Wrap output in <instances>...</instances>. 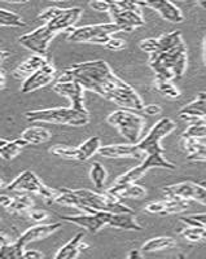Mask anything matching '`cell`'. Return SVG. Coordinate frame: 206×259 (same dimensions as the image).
Listing matches in <instances>:
<instances>
[{"label": "cell", "instance_id": "cell-1", "mask_svg": "<svg viewBox=\"0 0 206 259\" xmlns=\"http://www.w3.org/2000/svg\"><path fill=\"white\" fill-rule=\"evenodd\" d=\"M77 82L85 90H90L106 100L121 106L122 109L142 112L144 108L142 97L138 92L118 78L104 60L80 62L66 69L56 83Z\"/></svg>", "mask_w": 206, "mask_h": 259}, {"label": "cell", "instance_id": "cell-2", "mask_svg": "<svg viewBox=\"0 0 206 259\" xmlns=\"http://www.w3.org/2000/svg\"><path fill=\"white\" fill-rule=\"evenodd\" d=\"M149 65L156 73V79L169 82L180 79L186 73L188 65L186 43L183 41L173 50L159 55H152L149 57Z\"/></svg>", "mask_w": 206, "mask_h": 259}, {"label": "cell", "instance_id": "cell-3", "mask_svg": "<svg viewBox=\"0 0 206 259\" xmlns=\"http://www.w3.org/2000/svg\"><path fill=\"white\" fill-rule=\"evenodd\" d=\"M29 122H45V123L66 124V126H86L89 123V115L74 110L73 108H51V109L31 110L25 114Z\"/></svg>", "mask_w": 206, "mask_h": 259}, {"label": "cell", "instance_id": "cell-4", "mask_svg": "<svg viewBox=\"0 0 206 259\" xmlns=\"http://www.w3.org/2000/svg\"><path fill=\"white\" fill-rule=\"evenodd\" d=\"M106 123L117 128L130 144H138L142 140V133L145 124V118L139 112L119 109L109 114Z\"/></svg>", "mask_w": 206, "mask_h": 259}, {"label": "cell", "instance_id": "cell-5", "mask_svg": "<svg viewBox=\"0 0 206 259\" xmlns=\"http://www.w3.org/2000/svg\"><path fill=\"white\" fill-rule=\"evenodd\" d=\"M74 192L80 198L83 205L89 209L90 214L99 211L110 212V214H134L130 207L108 193H96L89 189H74Z\"/></svg>", "mask_w": 206, "mask_h": 259}, {"label": "cell", "instance_id": "cell-6", "mask_svg": "<svg viewBox=\"0 0 206 259\" xmlns=\"http://www.w3.org/2000/svg\"><path fill=\"white\" fill-rule=\"evenodd\" d=\"M108 13L114 21L113 24L121 27L122 31L130 32L145 24L139 2H110Z\"/></svg>", "mask_w": 206, "mask_h": 259}, {"label": "cell", "instance_id": "cell-7", "mask_svg": "<svg viewBox=\"0 0 206 259\" xmlns=\"http://www.w3.org/2000/svg\"><path fill=\"white\" fill-rule=\"evenodd\" d=\"M122 31L121 27L115 24H99L89 25V26L71 29L68 36L69 41L74 43H96V45L105 46L114 34Z\"/></svg>", "mask_w": 206, "mask_h": 259}, {"label": "cell", "instance_id": "cell-8", "mask_svg": "<svg viewBox=\"0 0 206 259\" xmlns=\"http://www.w3.org/2000/svg\"><path fill=\"white\" fill-rule=\"evenodd\" d=\"M7 191L17 192V193H34L40 196L46 202L51 203L55 201L57 191L46 187L40 182L32 171H24L22 174L18 175L12 183H9L7 186Z\"/></svg>", "mask_w": 206, "mask_h": 259}, {"label": "cell", "instance_id": "cell-9", "mask_svg": "<svg viewBox=\"0 0 206 259\" xmlns=\"http://www.w3.org/2000/svg\"><path fill=\"white\" fill-rule=\"evenodd\" d=\"M177 128V124L170 118H162L150 128L145 138H143L136 144V147L142 150L144 156L148 154H165V149L162 148L161 140L170 135Z\"/></svg>", "mask_w": 206, "mask_h": 259}, {"label": "cell", "instance_id": "cell-10", "mask_svg": "<svg viewBox=\"0 0 206 259\" xmlns=\"http://www.w3.org/2000/svg\"><path fill=\"white\" fill-rule=\"evenodd\" d=\"M152 168H165V170H175L177 166L174 163L169 162L168 159L163 157V154H148L145 156L144 161L142 162V165L136 166V167L131 168L123 175L118 178L115 180V184H129V183H136L140 178L144 177L145 172H148Z\"/></svg>", "mask_w": 206, "mask_h": 259}, {"label": "cell", "instance_id": "cell-11", "mask_svg": "<svg viewBox=\"0 0 206 259\" xmlns=\"http://www.w3.org/2000/svg\"><path fill=\"white\" fill-rule=\"evenodd\" d=\"M55 36H56V32L52 31V30L45 24L43 26L34 30V31L20 36L18 41H20L21 46H24L27 50L32 51L35 55L46 57L48 46H50L51 40H52Z\"/></svg>", "mask_w": 206, "mask_h": 259}, {"label": "cell", "instance_id": "cell-12", "mask_svg": "<svg viewBox=\"0 0 206 259\" xmlns=\"http://www.w3.org/2000/svg\"><path fill=\"white\" fill-rule=\"evenodd\" d=\"M163 193L169 198H180V200H193L206 205V187L194 182H182L163 188Z\"/></svg>", "mask_w": 206, "mask_h": 259}, {"label": "cell", "instance_id": "cell-13", "mask_svg": "<svg viewBox=\"0 0 206 259\" xmlns=\"http://www.w3.org/2000/svg\"><path fill=\"white\" fill-rule=\"evenodd\" d=\"M110 212L99 211L95 214L83 215H61L60 218L65 222L79 226L91 233H97L104 226H108Z\"/></svg>", "mask_w": 206, "mask_h": 259}, {"label": "cell", "instance_id": "cell-14", "mask_svg": "<svg viewBox=\"0 0 206 259\" xmlns=\"http://www.w3.org/2000/svg\"><path fill=\"white\" fill-rule=\"evenodd\" d=\"M53 91L57 92L61 96L69 97L71 106L74 110L89 115V112L85 106V89L77 82L70 83H56L53 85Z\"/></svg>", "mask_w": 206, "mask_h": 259}, {"label": "cell", "instance_id": "cell-15", "mask_svg": "<svg viewBox=\"0 0 206 259\" xmlns=\"http://www.w3.org/2000/svg\"><path fill=\"white\" fill-rule=\"evenodd\" d=\"M55 75H56V69L51 62H48L43 68L39 69L38 71L31 74L29 78L24 80V83L21 85V92L22 94H30L32 91H36V90L50 84L55 79Z\"/></svg>", "mask_w": 206, "mask_h": 259}, {"label": "cell", "instance_id": "cell-16", "mask_svg": "<svg viewBox=\"0 0 206 259\" xmlns=\"http://www.w3.org/2000/svg\"><path fill=\"white\" fill-rule=\"evenodd\" d=\"M83 11L79 7H73V8H60V12L53 20L47 22V26L50 27L52 31L61 32L65 30H71V27L77 24L79 21L80 16H82Z\"/></svg>", "mask_w": 206, "mask_h": 259}, {"label": "cell", "instance_id": "cell-17", "mask_svg": "<svg viewBox=\"0 0 206 259\" xmlns=\"http://www.w3.org/2000/svg\"><path fill=\"white\" fill-rule=\"evenodd\" d=\"M140 7H148V8L154 9L157 13L161 15L163 20L173 22V24H179L183 22L184 16H183L180 8H178L174 3L168 2V0H153V2H139Z\"/></svg>", "mask_w": 206, "mask_h": 259}, {"label": "cell", "instance_id": "cell-18", "mask_svg": "<svg viewBox=\"0 0 206 259\" xmlns=\"http://www.w3.org/2000/svg\"><path fill=\"white\" fill-rule=\"evenodd\" d=\"M188 207V201L180 200V198H168V200L154 201V202L148 203L145 206V211L149 212V214L171 215L186 211Z\"/></svg>", "mask_w": 206, "mask_h": 259}, {"label": "cell", "instance_id": "cell-19", "mask_svg": "<svg viewBox=\"0 0 206 259\" xmlns=\"http://www.w3.org/2000/svg\"><path fill=\"white\" fill-rule=\"evenodd\" d=\"M97 153L105 158H143L144 153L136 144H113L101 145Z\"/></svg>", "mask_w": 206, "mask_h": 259}, {"label": "cell", "instance_id": "cell-20", "mask_svg": "<svg viewBox=\"0 0 206 259\" xmlns=\"http://www.w3.org/2000/svg\"><path fill=\"white\" fill-rule=\"evenodd\" d=\"M61 227V223H50V224H36V226L30 227L29 230L25 231L22 235L17 239V244H20L22 247H26L27 245L31 244L38 240H43L48 236L56 232Z\"/></svg>", "mask_w": 206, "mask_h": 259}, {"label": "cell", "instance_id": "cell-21", "mask_svg": "<svg viewBox=\"0 0 206 259\" xmlns=\"http://www.w3.org/2000/svg\"><path fill=\"white\" fill-rule=\"evenodd\" d=\"M47 64L48 60L46 57L39 56V55H32V56H30L29 59L18 65L16 70L13 71V77L17 78V79H26L31 74L38 71L39 69H42Z\"/></svg>", "mask_w": 206, "mask_h": 259}, {"label": "cell", "instance_id": "cell-22", "mask_svg": "<svg viewBox=\"0 0 206 259\" xmlns=\"http://www.w3.org/2000/svg\"><path fill=\"white\" fill-rule=\"evenodd\" d=\"M106 193L118 200L119 198H143L147 196V189L136 183H129V184H114L112 188L108 189Z\"/></svg>", "mask_w": 206, "mask_h": 259}, {"label": "cell", "instance_id": "cell-23", "mask_svg": "<svg viewBox=\"0 0 206 259\" xmlns=\"http://www.w3.org/2000/svg\"><path fill=\"white\" fill-rule=\"evenodd\" d=\"M56 197H55V203H59L62 206H70L75 207V209L80 210L85 214H90L89 209L83 205V202L80 201V198L78 197L74 189H56Z\"/></svg>", "mask_w": 206, "mask_h": 259}, {"label": "cell", "instance_id": "cell-24", "mask_svg": "<svg viewBox=\"0 0 206 259\" xmlns=\"http://www.w3.org/2000/svg\"><path fill=\"white\" fill-rule=\"evenodd\" d=\"M183 149L188 156L187 159L192 162H206V144H202L196 139L182 138Z\"/></svg>", "mask_w": 206, "mask_h": 259}, {"label": "cell", "instance_id": "cell-25", "mask_svg": "<svg viewBox=\"0 0 206 259\" xmlns=\"http://www.w3.org/2000/svg\"><path fill=\"white\" fill-rule=\"evenodd\" d=\"M108 226L126 231H142V226L136 222L134 214H110Z\"/></svg>", "mask_w": 206, "mask_h": 259}, {"label": "cell", "instance_id": "cell-26", "mask_svg": "<svg viewBox=\"0 0 206 259\" xmlns=\"http://www.w3.org/2000/svg\"><path fill=\"white\" fill-rule=\"evenodd\" d=\"M21 139H24L29 145H39L51 140V133L47 128L40 126L29 127L21 134Z\"/></svg>", "mask_w": 206, "mask_h": 259}, {"label": "cell", "instance_id": "cell-27", "mask_svg": "<svg viewBox=\"0 0 206 259\" xmlns=\"http://www.w3.org/2000/svg\"><path fill=\"white\" fill-rule=\"evenodd\" d=\"M180 43H183L182 34L180 31H171L169 34L159 36L156 40V51H154L152 55H159V53H163L166 51L173 50L174 47L179 46ZM149 55V56H152Z\"/></svg>", "mask_w": 206, "mask_h": 259}, {"label": "cell", "instance_id": "cell-28", "mask_svg": "<svg viewBox=\"0 0 206 259\" xmlns=\"http://www.w3.org/2000/svg\"><path fill=\"white\" fill-rule=\"evenodd\" d=\"M83 237H85V235H83L82 232H79L78 235L74 236L73 239H71L68 244L64 245V246H62L61 249L57 251L55 259H75L77 258L80 253L79 245H80V242L83 241Z\"/></svg>", "mask_w": 206, "mask_h": 259}, {"label": "cell", "instance_id": "cell-29", "mask_svg": "<svg viewBox=\"0 0 206 259\" xmlns=\"http://www.w3.org/2000/svg\"><path fill=\"white\" fill-rule=\"evenodd\" d=\"M101 147V142L99 136H91L87 139L80 147H78V159L77 161H89L92 156L99 152Z\"/></svg>", "mask_w": 206, "mask_h": 259}, {"label": "cell", "instance_id": "cell-30", "mask_svg": "<svg viewBox=\"0 0 206 259\" xmlns=\"http://www.w3.org/2000/svg\"><path fill=\"white\" fill-rule=\"evenodd\" d=\"M177 245V241L173 237H168V236H161V237H154L145 242L142 246V250L144 253H153V251L158 250H166V249H171Z\"/></svg>", "mask_w": 206, "mask_h": 259}, {"label": "cell", "instance_id": "cell-31", "mask_svg": "<svg viewBox=\"0 0 206 259\" xmlns=\"http://www.w3.org/2000/svg\"><path fill=\"white\" fill-rule=\"evenodd\" d=\"M179 117L182 119L184 118H201L206 117V100L205 99H198L192 101L188 105L179 110Z\"/></svg>", "mask_w": 206, "mask_h": 259}, {"label": "cell", "instance_id": "cell-32", "mask_svg": "<svg viewBox=\"0 0 206 259\" xmlns=\"http://www.w3.org/2000/svg\"><path fill=\"white\" fill-rule=\"evenodd\" d=\"M32 207H34V201L26 193H22L13 198L11 206L7 210L13 214H27Z\"/></svg>", "mask_w": 206, "mask_h": 259}, {"label": "cell", "instance_id": "cell-33", "mask_svg": "<svg viewBox=\"0 0 206 259\" xmlns=\"http://www.w3.org/2000/svg\"><path fill=\"white\" fill-rule=\"evenodd\" d=\"M27 144L24 139H16L13 142H8L4 147L0 148V157L6 161H11V159L15 158L18 153L21 152V149L24 147H26Z\"/></svg>", "mask_w": 206, "mask_h": 259}, {"label": "cell", "instance_id": "cell-34", "mask_svg": "<svg viewBox=\"0 0 206 259\" xmlns=\"http://www.w3.org/2000/svg\"><path fill=\"white\" fill-rule=\"evenodd\" d=\"M90 178H91L92 183H94L96 188H103L106 182V178H108V172H106L105 167L101 165L100 162H94L92 163L91 170H90Z\"/></svg>", "mask_w": 206, "mask_h": 259}, {"label": "cell", "instance_id": "cell-35", "mask_svg": "<svg viewBox=\"0 0 206 259\" xmlns=\"http://www.w3.org/2000/svg\"><path fill=\"white\" fill-rule=\"evenodd\" d=\"M180 236L187 241L200 242L206 240V228L203 227H193L187 226L183 231H180Z\"/></svg>", "mask_w": 206, "mask_h": 259}, {"label": "cell", "instance_id": "cell-36", "mask_svg": "<svg viewBox=\"0 0 206 259\" xmlns=\"http://www.w3.org/2000/svg\"><path fill=\"white\" fill-rule=\"evenodd\" d=\"M25 247L21 246L17 242L0 246V259H25Z\"/></svg>", "mask_w": 206, "mask_h": 259}, {"label": "cell", "instance_id": "cell-37", "mask_svg": "<svg viewBox=\"0 0 206 259\" xmlns=\"http://www.w3.org/2000/svg\"><path fill=\"white\" fill-rule=\"evenodd\" d=\"M156 87L157 90H158L159 94L169 97V99H178V97H180V95H182L179 90L177 89V85L173 82H169V80L156 79Z\"/></svg>", "mask_w": 206, "mask_h": 259}, {"label": "cell", "instance_id": "cell-38", "mask_svg": "<svg viewBox=\"0 0 206 259\" xmlns=\"http://www.w3.org/2000/svg\"><path fill=\"white\" fill-rule=\"evenodd\" d=\"M51 153L55 156L62 157V158L69 159H78V148L74 147H62V145H57L51 149Z\"/></svg>", "mask_w": 206, "mask_h": 259}, {"label": "cell", "instance_id": "cell-39", "mask_svg": "<svg viewBox=\"0 0 206 259\" xmlns=\"http://www.w3.org/2000/svg\"><path fill=\"white\" fill-rule=\"evenodd\" d=\"M182 138L198 139L206 138V124H189L188 128L183 133Z\"/></svg>", "mask_w": 206, "mask_h": 259}, {"label": "cell", "instance_id": "cell-40", "mask_svg": "<svg viewBox=\"0 0 206 259\" xmlns=\"http://www.w3.org/2000/svg\"><path fill=\"white\" fill-rule=\"evenodd\" d=\"M180 221L184 222L187 226L203 227V228H206V214H194L189 215V217H182Z\"/></svg>", "mask_w": 206, "mask_h": 259}, {"label": "cell", "instance_id": "cell-41", "mask_svg": "<svg viewBox=\"0 0 206 259\" xmlns=\"http://www.w3.org/2000/svg\"><path fill=\"white\" fill-rule=\"evenodd\" d=\"M0 20L8 21V22H13V24L20 25L21 27H24L25 25H26L17 13L11 12V11H7V9H2V8H0Z\"/></svg>", "mask_w": 206, "mask_h": 259}, {"label": "cell", "instance_id": "cell-42", "mask_svg": "<svg viewBox=\"0 0 206 259\" xmlns=\"http://www.w3.org/2000/svg\"><path fill=\"white\" fill-rule=\"evenodd\" d=\"M156 38H149V39H144V40L140 41V45H139V48L143 51V52H147L149 55L156 51Z\"/></svg>", "mask_w": 206, "mask_h": 259}, {"label": "cell", "instance_id": "cell-43", "mask_svg": "<svg viewBox=\"0 0 206 259\" xmlns=\"http://www.w3.org/2000/svg\"><path fill=\"white\" fill-rule=\"evenodd\" d=\"M104 47H105L106 50L110 51H122L126 48V43H125V40H122V39L110 38L109 41H108Z\"/></svg>", "mask_w": 206, "mask_h": 259}, {"label": "cell", "instance_id": "cell-44", "mask_svg": "<svg viewBox=\"0 0 206 259\" xmlns=\"http://www.w3.org/2000/svg\"><path fill=\"white\" fill-rule=\"evenodd\" d=\"M94 11L97 12H109L110 9V2H101V0H95V2H90L89 4Z\"/></svg>", "mask_w": 206, "mask_h": 259}, {"label": "cell", "instance_id": "cell-45", "mask_svg": "<svg viewBox=\"0 0 206 259\" xmlns=\"http://www.w3.org/2000/svg\"><path fill=\"white\" fill-rule=\"evenodd\" d=\"M26 215H29V218L32 219L34 222H42L47 218V212L43 210H30Z\"/></svg>", "mask_w": 206, "mask_h": 259}, {"label": "cell", "instance_id": "cell-46", "mask_svg": "<svg viewBox=\"0 0 206 259\" xmlns=\"http://www.w3.org/2000/svg\"><path fill=\"white\" fill-rule=\"evenodd\" d=\"M162 112V108L161 106L156 105V104H149V105H144V108H143L142 113H144V114L147 115H158L161 114Z\"/></svg>", "mask_w": 206, "mask_h": 259}, {"label": "cell", "instance_id": "cell-47", "mask_svg": "<svg viewBox=\"0 0 206 259\" xmlns=\"http://www.w3.org/2000/svg\"><path fill=\"white\" fill-rule=\"evenodd\" d=\"M43 253H40L39 250H32V249H30V250H26L25 249L24 251V258L25 259H43Z\"/></svg>", "mask_w": 206, "mask_h": 259}, {"label": "cell", "instance_id": "cell-48", "mask_svg": "<svg viewBox=\"0 0 206 259\" xmlns=\"http://www.w3.org/2000/svg\"><path fill=\"white\" fill-rule=\"evenodd\" d=\"M12 201H13V198L9 197V196H7V194H0V206L2 207H6V209H8V207L11 206Z\"/></svg>", "mask_w": 206, "mask_h": 259}, {"label": "cell", "instance_id": "cell-49", "mask_svg": "<svg viewBox=\"0 0 206 259\" xmlns=\"http://www.w3.org/2000/svg\"><path fill=\"white\" fill-rule=\"evenodd\" d=\"M127 259H143V256L142 253L139 250H131L130 251L129 256H127Z\"/></svg>", "mask_w": 206, "mask_h": 259}, {"label": "cell", "instance_id": "cell-50", "mask_svg": "<svg viewBox=\"0 0 206 259\" xmlns=\"http://www.w3.org/2000/svg\"><path fill=\"white\" fill-rule=\"evenodd\" d=\"M0 26H11V27H21L20 25L13 24V22H8V21L0 20Z\"/></svg>", "mask_w": 206, "mask_h": 259}, {"label": "cell", "instance_id": "cell-51", "mask_svg": "<svg viewBox=\"0 0 206 259\" xmlns=\"http://www.w3.org/2000/svg\"><path fill=\"white\" fill-rule=\"evenodd\" d=\"M8 237H7L4 233H0V246H4V245H8Z\"/></svg>", "mask_w": 206, "mask_h": 259}, {"label": "cell", "instance_id": "cell-52", "mask_svg": "<svg viewBox=\"0 0 206 259\" xmlns=\"http://www.w3.org/2000/svg\"><path fill=\"white\" fill-rule=\"evenodd\" d=\"M6 85V78H4V71L0 69V90Z\"/></svg>", "mask_w": 206, "mask_h": 259}, {"label": "cell", "instance_id": "cell-53", "mask_svg": "<svg viewBox=\"0 0 206 259\" xmlns=\"http://www.w3.org/2000/svg\"><path fill=\"white\" fill-rule=\"evenodd\" d=\"M9 53L8 52H6V51H0V62L3 61L4 59H6L7 56H8Z\"/></svg>", "mask_w": 206, "mask_h": 259}, {"label": "cell", "instance_id": "cell-54", "mask_svg": "<svg viewBox=\"0 0 206 259\" xmlns=\"http://www.w3.org/2000/svg\"><path fill=\"white\" fill-rule=\"evenodd\" d=\"M203 60H205V65H206V36L203 39Z\"/></svg>", "mask_w": 206, "mask_h": 259}, {"label": "cell", "instance_id": "cell-55", "mask_svg": "<svg viewBox=\"0 0 206 259\" xmlns=\"http://www.w3.org/2000/svg\"><path fill=\"white\" fill-rule=\"evenodd\" d=\"M198 99H205L206 100V91L200 92V94H198Z\"/></svg>", "mask_w": 206, "mask_h": 259}, {"label": "cell", "instance_id": "cell-56", "mask_svg": "<svg viewBox=\"0 0 206 259\" xmlns=\"http://www.w3.org/2000/svg\"><path fill=\"white\" fill-rule=\"evenodd\" d=\"M7 143H8V142H7L6 139H2V138H0V148L4 147V145H6Z\"/></svg>", "mask_w": 206, "mask_h": 259}, {"label": "cell", "instance_id": "cell-57", "mask_svg": "<svg viewBox=\"0 0 206 259\" xmlns=\"http://www.w3.org/2000/svg\"><path fill=\"white\" fill-rule=\"evenodd\" d=\"M178 259H186V256L183 255V254H179V255H178Z\"/></svg>", "mask_w": 206, "mask_h": 259}, {"label": "cell", "instance_id": "cell-58", "mask_svg": "<svg viewBox=\"0 0 206 259\" xmlns=\"http://www.w3.org/2000/svg\"><path fill=\"white\" fill-rule=\"evenodd\" d=\"M201 6L205 7V8H206V2H201Z\"/></svg>", "mask_w": 206, "mask_h": 259}, {"label": "cell", "instance_id": "cell-59", "mask_svg": "<svg viewBox=\"0 0 206 259\" xmlns=\"http://www.w3.org/2000/svg\"><path fill=\"white\" fill-rule=\"evenodd\" d=\"M0 186H2V180H0Z\"/></svg>", "mask_w": 206, "mask_h": 259}]
</instances>
